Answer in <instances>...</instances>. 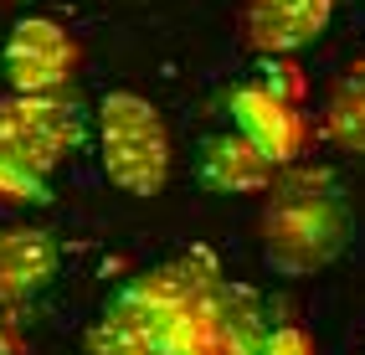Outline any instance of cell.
I'll list each match as a JSON object with an SVG mask.
<instances>
[{"label":"cell","mask_w":365,"mask_h":355,"mask_svg":"<svg viewBox=\"0 0 365 355\" xmlns=\"http://www.w3.org/2000/svg\"><path fill=\"white\" fill-rule=\"evenodd\" d=\"M262 263L283 278H309L329 268L355 237V217L324 170L283 165L262 191Z\"/></svg>","instance_id":"obj_1"},{"label":"cell","mask_w":365,"mask_h":355,"mask_svg":"<svg viewBox=\"0 0 365 355\" xmlns=\"http://www.w3.org/2000/svg\"><path fill=\"white\" fill-rule=\"evenodd\" d=\"M93 134H98V160L103 175L124 196L150 201L170 180V129L150 98L139 93H108L93 113Z\"/></svg>","instance_id":"obj_2"},{"label":"cell","mask_w":365,"mask_h":355,"mask_svg":"<svg viewBox=\"0 0 365 355\" xmlns=\"http://www.w3.org/2000/svg\"><path fill=\"white\" fill-rule=\"evenodd\" d=\"M88 139V113L72 93H11L0 98V150L31 175H52Z\"/></svg>","instance_id":"obj_3"},{"label":"cell","mask_w":365,"mask_h":355,"mask_svg":"<svg viewBox=\"0 0 365 355\" xmlns=\"http://www.w3.org/2000/svg\"><path fill=\"white\" fill-rule=\"evenodd\" d=\"M216 283H222V273H216V263L206 252H185V257H170V263H160V268H150V273H139V278H129L124 289H118L113 299H108V319H118V324H134L139 335H160L165 329V319H175L185 304H196V299H206Z\"/></svg>","instance_id":"obj_4"},{"label":"cell","mask_w":365,"mask_h":355,"mask_svg":"<svg viewBox=\"0 0 365 355\" xmlns=\"http://www.w3.org/2000/svg\"><path fill=\"white\" fill-rule=\"evenodd\" d=\"M78 62L83 46L52 16H21L0 52L11 93H67V83L78 78Z\"/></svg>","instance_id":"obj_5"},{"label":"cell","mask_w":365,"mask_h":355,"mask_svg":"<svg viewBox=\"0 0 365 355\" xmlns=\"http://www.w3.org/2000/svg\"><path fill=\"white\" fill-rule=\"evenodd\" d=\"M227 113H232V129L247 139V145H257L267 160L278 165H299V155L309 150V118H304V103L283 98V93L262 88L257 78L232 88L227 98Z\"/></svg>","instance_id":"obj_6"},{"label":"cell","mask_w":365,"mask_h":355,"mask_svg":"<svg viewBox=\"0 0 365 355\" xmlns=\"http://www.w3.org/2000/svg\"><path fill=\"white\" fill-rule=\"evenodd\" d=\"M334 0H247L242 6V36L262 57H294L329 31Z\"/></svg>","instance_id":"obj_7"},{"label":"cell","mask_w":365,"mask_h":355,"mask_svg":"<svg viewBox=\"0 0 365 355\" xmlns=\"http://www.w3.org/2000/svg\"><path fill=\"white\" fill-rule=\"evenodd\" d=\"M62 268V247L41 227H6L0 232V309L31 304L36 294L52 289Z\"/></svg>","instance_id":"obj_8"},{"label":"cell","mask_w":365,"mask_h":355,"mask_svg":"<svg viewBox=\"0 0 365 355\" xmlns=\"http://www.w3.org/2000/svg\"><path fill=\"white\" fill-rule=\"evenodd\" d=\"M196 180L216 196H262L278 180V165L257 145H247L237 129H227V134H211L196 150Z\"/></svg>","instance_id":"obj_9"},{"label":"cell","mask_w":365,"mask_h":355,"mask_svg":"<svg viewBox=\"0 0 365 355\" xmlns=\"http://www.w3.org/2000/svg\"><path fill=\"white\" fill-rule=\"evenodd\" d=\"M324 139L345 155H365V62L334 83L324 103Z\"/></svg>","instance_id":"obj_10"},{"label":"cell","mask_w":365,"mask_h":355,"mask_svg":"<svg viewBox=\"0 0 365 355\" xmlns=\"http://www.w3.org/2000/svg\"><path fill=\"white\" fill-rule=\"evenodd\" d=\"M83 350H88V355H160L150 335H139L134 324H118V319H108V314L88 324Z\"/></svg>","instance_id":"obj_11"},{"label":"cell","mask_w":365,"mask_h":355,"mask_svg":"<svg viewBox=\"0 0 365 355\" xmlns=\"http://www.w3.org/2000/svg\"><path fill=\"white\" fill-rule=\"evenodd\" d=\"M0 201H11V206H41V201H52V196H46V175H31L26 165H16L6 150H0Z\"/></svg>","instance_id":"obj_12"},{"label":"cell","mask_w":365,"mask_h":355,"mask_svg":"<svg viewBox=\"0 0 365 355\" xmlns=\"http://www.w3.org/2000/svg\"><path fill=\"white\" fill-rule=\"evenodd\" d=\"M257 83L262 88H273V93H283V98H294V103H304V73L288 57H262V67H257Z\"/></svg>","instance_id":"obj_13"},{"label":"cell","mask_w":365,"mask_h":355,"mask_svg":"<svg viewBox=\"0 0 365 355\" xmlns=\"http://www.w3.org/2000/svg\"><path fill=\"white\" fill-rule=\"evenodd\" d=\"M252 355H314V340L304 335L299 324H273Z\"/></svg>","instance_id":"obj_14"},{"label":"cell","mask_w":365,"mask_h":355,"mask_svg":"<svg viewBox=\"0 0 365 355\" xmlns=\"http://www.w3.org/2000/svg\"><path fill=\"white\" fill-rule=\"evenodd\" d=\"M0 355H31V345H26V335H21V324L0 309Z\"/></svg>","instance_id":"obj_15"}]
</instances>
